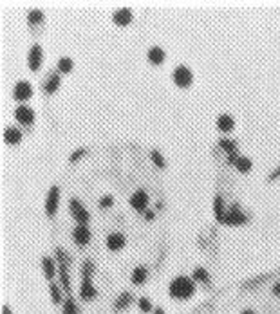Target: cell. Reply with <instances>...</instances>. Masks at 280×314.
I'll return each mask as SVG.
<instances>
[{"label":"cell","instance_id":"cell-30","mask_svg":"<svg viewBox=\"0 0 280 314\" xmlns=\"http://www.w3.org/2000/svg\"><path fill=\"white\" fill-rule=\"evenodd\" d=\"M49 293H51V298H53L54 304H62L64 296H62V291H60V287L54 282L49 283Z\"/></svg>","mask_w":280,"mask_h":314},{"label":"cell","instance_id":"cell-37","mask_svg":"<svg viewBox=\"0 0 280 314\" xmlns=\"http://www.w3.org/2000/svg\"><path fill=\"white\" fill-rule=\"evenodd\" d=\"M273 294H275V296H280V282H277L275 285H273Z\"/></svg>","mask_w":280,"mask_h":314},{"label":"cell","instance_id":"cell-19","mask_svg":"<svg viewBox=\"0 0 280 314\" xmlns=\"http://www.w3.org/2000/svg\"><path fill=\"white\" fill-rule=\"evenodd\" d=\"M147 276H148L147 267H145V266H138L132 271V276H130V280H132L134 285H143V283L147 282Z\"/></svg>","mask_w":280,"mask_h":314},{"label":"cell","instance_id":"cell-39","mask_svg":"<svg viewBox=\"0 0 280 314\" xmlns=\"http://www.w3.org/2000/svg\"><path fill=\"white\" fill-rule=\"evenodd\" d=\"M240 314H257V313H255L253 309H244V311H242V313H240Z\"/></svg>","mask_w":280,"mask_h":314},{"label":"cell","instance_id":"cell-3","mask_svg":"<svg viewBox=\"0 0 280 314\" xmlns=\"http://www.w3.org/2000/svg\"><path fill=\"white\" fill-rule=\"evenodd\" d=\"M69 209H71V215H73L74 220H76L78 224H89L90 213L87 211V208L81 204V200L73 197V199L69 200Z\"/></svg>","mask_w":280,"mask_h":314},{"label":"cell","instance_id":"cell-5","mask_svg":"<svg viewBox=\"0 0 280 314\" xmlns=\"http://www.w3.org/2000/svg\"><path fill=\"white\" fill-rule=\"evenodd\" d=\"M58 204H60V188L54 184L51 186L47 192V197H45V215L49 219H53L56 211H58Z\"/></svg>","mask_w":280,"mask_h":314},{"label":"cell","instance_id":"cell-14","mask_svg":"<svg viewBox=\"0 0 280 314\" xmlns=\"http://www.w3.org/2000/svg\"><path fill=\"white\" fill-rule=\"evenodd\" d=\"M60 83H62V79H60L58 73L47 74L45 83H43V92H45V94H53V92H56V90L60 89Z\"/></svg>","mask_w":280,"mask_h":314},{"label":"cell","instance_id":"cell-29","mask_svg":"<svg viewBox=\"0 0 280 314\" xmlns=\"http://www.w3.org/2000/svg\"><path fill=\"white\" fill-rule=\"evenodd\" d=\"M150 159H152V162L156 164L158 168H166V159H164L163 156H161V152L159 150H150Z\"/></svg>","mask_w":280,"mask_h":314},{"label":"cell","instance_id":"cell-12","mask_svg":"<svg viewBox=\"0 0 280 314\" xmlns=\"http://www.w3.org/2000/svg\"><path fill=\"white\" fill-rule=\"evenodd\" d=\"M33 96V85L29 81H18L13 89V98L16 101H26Z\"/></svg>","mask_w":280,"mask_h":314},{"label":"cell","instance_id":"cell-36","mask_svg":"<svg viewBox=\"0 0 280 314\" xmlns=\"http://www.w3.org/2000/svg\"><path fill=\"white\" fill-rule=\"evenodd\" d=\"M143 215H145V219H147V220H154V217H156V213H154L152 209H147V211H145Z\"/></svg>","mask_w":280,"mask_h":314},{"label":"cell","instance_id":"cell-24","mask_svg":"<svg viewBox=\"0 0 280 314\" xmlns=\"http://www.w3.org/2000/svg\"><path fill=\"white\" fill-rule=\"evenodd\" d=\"M62 314H80V307L73 296H67V298H65L64 307H62Z\"/></svg>","mask_w":280,"mask_h":314},{"label":"cell","instance_id":"cell-27","mask_svg":"<svg viewBox=\"0 0 280 314\" xmlns=\"http://www.w3.org/2000/svg\"><path fill=\"white\" fill-rule=\"evenodd\" d=\"M27 22H29V26H38V24H42L43 13L40 9H31L27 13Z\"/></svg>","mask_w":280,"mask_h":314},{"label":"cell","instance_id":"cell-33","mask_svg":"<svg viewBox=\"0 0 280 314\" xmlns=\"http://www.w3.org/2000/svg\"><path fill=\"white\" fill-rule=\"evenodd\" d=\"M114 204V199H112V195H103L100 199V208H111Z\"/></svg>","mask_w":280,"mask_h":314},{"label":"cell","instance_id":"cell-21","mask_svg":"<svg viewBox=\"0 0 280 314\" xmlns=\"http://www.w3.org/2000/svg\"><path fill=\"white\" fill-rule=\"evenodd\" d=\"M130 304H132V294L125 291V293H121V294H120V296L116 298V302H114V309H116L118 313H120V311H125V309H127V307H128Z\"/></svg>","mask_w":280,"mask_h":314},{"label":"cell","instance_id":"cell-40","mask_svg":"<svg viewBox=\"0 0 280 314\" xmlns=\"http://www.w3.org/2000/svg\"><path fill=\"white\" fill-rule=\"evenodd\" d=\"M154 314H164V311L161 307H158V309H154Z\"/></svg>","mask_w":280,"mask_h":314},{"label":"cell","instance_id":"cell-11","mask_svg":"<svg viewBox=\"0 0 280 314\" xmlns=\"http://www.w3.org/2000/svg\"><path fill=\"white\" fill-rule=\"evenodd\" d=\"M98 296V291L92 285V278H81V285H80V298L83 302H90Z\"/></svg>","mask_w":280,"mask_h":314},{"label":"cell","instance_id":"cell-32","mask_svg":"<svg viewBox=\"0 0 280 314\" xmlns=\"http://www.w3.org/2000/svg\"><path fill=\"white\" fill-rule=\"evenodd\" d=\"M138 307H139V311H141V313H150V311L154 309L152 302H150L148 298H145V296L138 300Z\"/></svg>","mask_w":280,"mask_h":314},{"label":"cell","instance_id":"cell-2","mask_svg":"<svg viewBox=\"0 0 280 314\" xmlns=\"http://www.w3.org/2000/svg\"><path fill=\"white\" fill-rule=\"evenodd\" d=\"M56 258H58V275H60V283L64 291L71 296V276H69V264L71 257L62 249V247H56Z\"/></svg>","mask_w":280,"mask_h":314},{"label":"cell","instance_id":"cell-7","mask_svg":"<svg viewBox=\"0 0 280 314\" xmlns=\"http://www.w3.org/2000/svg\"><path fill=\"white\" fill-rule=\"evenodd\" d=\"M42 60H43L42 47H40L38 43L31 45V49H29V54H27V65H29V69H31L33 73H37L38 69L42 67Z\"/></svg>","mask_w":280,"mask_h":314},{"label":"cell","instance_id":"cell-35","mask_svg":"<svg viewBox=\"0 0 280 314\" xmlns=\"http://www.w3.org/2000/svg\"><path fill=\"white\" fill-rule=\"evenodd\" d=\"M279 177H280V164L275 168V170H273V172L270 173V177H268V181H275V179H279Z\"/></svg>","mask_w":280,"mask_h":314},{"label":"cell","instance_id":"cell-6","mask_svg":"<svg viewBox=\"0 0 280 314\" xmlns=\"http://www.w3.org/2000/svg\"><path fill=\"white\" fill-rule=\"evenodd\" d=\"M248 220V217L239 209L237 204H233L230 209H226V215H224V219H222V224H228V226H240L244 224Z\"/></svg>","mask_w":280,"mask_h":314},{"label":"cell","instance_id":"cell-18","mask_svg":"<svg viewBox=\"0 0 280 314\" xmlns=\"http://www.w3.org/2000/svg\"><path fill=\"white\" fill-rule=\"evenodd\" d=\"M22 139V132L15 126H7L4 130V141L7 145H16V143H20Z\"/></svg>","mask_w":280,"mask_h":314},{"label":"cell","instance_id":"cell-31","mask_svg":"<svg viewBox=\"0 0 280 314\" xmlns=\"http://www.w3.org/2000/svg\"><path fill=\"white\" fill-rule=\"evenodd\" d=\"M92 275H94V262L87 260L81 267V278H92Z\"/></svg>","mask_w":280,"mask_h":314},{"label":"cell","instance_id":"cell-8","mask_svg":"<svg viewBox=\"0 0 280 314\" xmlns=\"http://www.w3.org/2000/svg\"><path fill=\"white\" fill-rule=\"evenodd\" d=\"M73 238L78 246H87L92 238V233H90V228L87 224H76L73 230Z\"/></svg>","mask_w":280,"mask_h":314},{"label":"cell","instance_id":"cell-10","mask_svg":"<svg viewBox=\"0 0 280 314\" xmlns=\"http://www.w3.org/2000/svg\"><path fill=\"white\" fill-rule=\"evenodd\" d=\"M15 118L22 125L31 126L33 121H35V110H33L31 107H27V105H20V107L15 109Z\"/></svg>","mask_w":280,"mask_h":314},{"label":"cell","instance_id":"cell-9","mask_svg":"<svg viewBox=\"0 0 280 314\" xmlns=\"http://www.w3.org/2000/svg\"><path fill=\"white\" fill-rule=\"evenodd\" d=\"M130 206H132L136 211H141L145 213L147 211V206H148V194L145 190H136L132 195H130Z\"/></svg>","mask_w":280,"mask_h":314},{"label":"cell","instance_id":"cell-1","mask_svg":"<svg viewBox=\"0 0 280 314\" xmlns=\"http://www.w3.org/2000/svg\"><path fill=\"white\" fill-rule=\"evenodd\" d=\"M196 293V282L188 276H175L168 285V294L174 300H188Z\"/></svg>","mask_w":280,"mask_h":314},{"label":"cell","instance_id":"cell-16","mask_svg":"<svg viewBox=\"0 0 280 314\" xmlns=\"http://www.w3.org/2000/svg\"><path fill=\"white\" fill-rule=\"evenodd\" d=\"M147 58H148V62H150V63H154V65H159V63L164 62V58H166V52H164L161 47H158V45H154V47L148 49Z\"/></svg>","mask_w":280,"mask_h":314},{"label":"cell","instance_id":"cell-34","mask_svg":"<svg viewBox=\"0 0 280 314\" xmlns=\"http://www.w3.org/2000/svg\"><path fill=\"white\" fill-rule=\"evenodd\" d=\"M87 152V148H78V150H74L73 154H71V157H69V161L71 162H74V161H78L80 157L83 156V154Z\"/></svg>","mask_w":280,"mask_h":314},{"label":"cell","instance_id":"cell-26","mask_svg":"<svg viewBox=\"0 0 280 314\" xmlns=\"http://www.w3.org/2000/svg\"><path fill=\"white\" fill-rule=\"evenodd\" d=\"M219 147H221L226 154H233L239 150L237 141H232V139H226V137H221V139H219Z\"/></svg>","mask_w":280,"mask_h":314},{"label":"cell","instance_id":"cell-13","mask_svg":"<svg viewBox=\"0 0 280 314\" xmlns=\"http://www.w3.org/2000/svg\"><path fill=\"white\" fill-rule=\"evenodd\" d=\"M132 20H134V15L128 7H121V9L114 11V15H112V22H114L116 26H128Z\"/></svg>","mask_w":280,"mask_h":314},{"label":"cell","instance_id":"cell-4","mask_svg":"<svg viewBox=\"0 0 280 314\" xmlns=\"http://www.w3.org/2000/svg\"><path fill=\"white\" fill-rule=\"evenodd\" d=\"M172 79H174V83L181 89H186V87H190L192 81H194V74L192 71L186 65H177L174 69V74H172Z\"/></svg>","mask_w":280,"mask_h":314},{"label":"cell","instance_id":"cell-22","mask_svg":"<svg viewBox=\"0 0 280 314\" xmlns=\"http://www.w3.org/2000/svg\"><path fill=\"white\" fill-rule=\"evenodd\" d=\"M42 267H43V275L47 280H53L54 275H56V266H54V260L51 257H43L42 258Z\"/></svg>","mask_w":280,"mask_h":314},{"label":"cell","instance_id":"cell-25","mask_svg":"<svg viewBox=\"0 0 280 314\" xmlns=\"http://www.w3.org/2000/svg\"><path fill=\"white\" fill-rule=\"evenodd\" d=\"M233 166L237 168L239 172H242V173H246V172H249L251 170V166H253V162H251V159L249 157H239L237 161H235V164Z\"/></svg>","mask_w":280,"mask_h":314},{"label":"cell","instance_id":"cell-17","mask_svg":"<svg viewBox=\"0 0 280 314\" xmlns=\"http://www.w3.org/2000/svg\"><path fill=\"white\" fill-rule=\"evenodd\" d=\"M233 126H235V121L230 114H221L217 118V128L222 132V134H226V132H232Z\"/></svg>","mask_w":280,"mask_h":314},{"label":"cell","instance_id":"cell-23","mask_svg":"<svg viewBox=\"0 0 280 314\" xmlns=\"http://www.w3.org/2000/svg\"><path fill=\"white\" fill-rule=\"evenodd\" d=\"M192 278H194V282H201V283H204V285H210V282H211L210 275H208V271L204 267H196Z\"/></svg>","mask_w":280,"mask_h":314},{"label":"cell","instance_id":"cell-38","mask_svg":"<svg viewBox=\"0 0 280 314\" xmlns=\"http://www.w3.org/2000/svg\"><path fill=\"white\" fill-rule=\"evenodd\" d=\"M2 314H11V307H9V305H4V307H2Z\"/></svg>","mask_w":280,"mask_h":314},{"label":"cell","instance_id":"cell-28","mask_svg":"<svg viewBox=\"0 0 280 314\" xmlns=\"http://www.w3.org/2000/svg\"><path fill=\"white\" fill-rule=\"evenodd\" d=\"M73 67H74V62L71 60L69 56H64V58H60L58 60V73L67 74V73L73 71Z\"/></svg>","mask_w":280,"mask_h":314},{"label":"cell","instance_id":"cell-41","mask_svg":"<svg viewBox=\"0 0 280 314\" xmlns=\"http://www.w3.org/2000/svg\"><path fill=\"white\" fill-rule=\"evenodd\" d=\"M156 208H158V209H163V208H164V204H163V200H159L158 204H156Z\"/></svg>","mask_w":280,"mask_h":314},{"label":"cell","instance_id":"cell-20","mask_svg":"<svg viewBox=\"0 0 280 314\" xmlns=\"http://www.w3.org/2000/svg\"><path fill=\"white\" fill-rule=\"evenodd\" d=\"M213 213H215V220L222 224V219L226 215V209H224V200H222V195H215V200H213Z\"/></svg>","mask_w":280,"mask_h":314},{"label":"cell","instance_id":"cell-15","mask_svg":"<svg viewBox=\"0 0 280 314\" xmlns=\"http://www.w3.org/2000/svg\"><path fill=\"white\" fill-rule=\"evenodd\" d=\"M125 235L121 233H111V235L107 236V247L111 249V251H120L125 247Z\"/></svg>","mask_w":280,"mask_h":314}]
</instances>
